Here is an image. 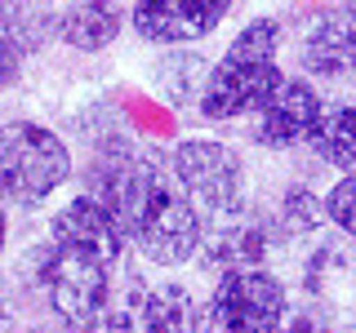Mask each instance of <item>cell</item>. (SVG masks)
<instances>
[{"label": "cell", "mask_w": 356, "mask_h": 333, "mask_svg": "<svg viewBox=\"0 0 356 333\" xmlns=\"http://www.w3.org/2000/svg\"><path fill=\"white\" fill-rule=\"evenodd\" d=\"M44 5H54V0H44Z\"/></svg>", "instance_id": "cell-20"}, {"label": "cell", "mask_w": 356, "mask_h": 333, "mask_svg": "<svg viewBox=\"0 0 356 333\" xmlns=\"http://www.w3.org/2000/svg\"><path fill=\"white\" fill-rule=\"evenodd\" d=\"M27 58H31V44H27V36H22L14 0H0V89H14L22 80Z\"/></svg>", "instance_id": "cell-14"}, {"label": "cell", "mask_w": 356, "mask_h": 333, "mask_svg": "<svg viewBox=\"0 0 356 333\" xmlns=\"http://www.w3.org/2000/svg\"><path fill=\"white\" fill-rule=\"evenodd\" d=\"M85 333H138V325H134V311L129 307H111L103 320H98L94 329H85Z\"/></svg>", "instance_id": "cell-17"}, {"label": "cell", "mask_w": 356, "mask_h": 333, "mask_svg": "<svg viewBox=\"0 0 356 333\" xmlns=\"http://www.w3.org/2000/svg\"><path fill=\"white\" fill-rule=\"evenodd\" d=\"M125 5L120 0H72L58 14V40L76 53H103L125 31Z\"/></svg>", "instance_id": "cell-11"}, {"label": "cell", "mask_w": 356, "mask_h": 333, "mask_svg": "<svg viewBox=\"0 0 356 333\" xmlns=\"http://www.w3.org/2000/svg\"><path fill=\"white\" fill-rule=\"evenodd\" d=\"M170 169L205 227L218 222H236L250 214V169H245L241 151L218 138H183L170 151Z\"/></svg>", "instance_id": "cell-5"}, {"label": "cell", "mask_w": 356, "mask_h": 333, "mask_svg": "<svg viewBox=\"0 0 356 333\" xmlns=\"http://www.w3.org/2000/svg\"><path fill=\"white\" fill-rule=\"evenodd\" d=\"M129 253L125 222L89 191L49 214L44 240L31 253V289L63 333H85L116 307V280Z\"/></svg>", "instance_id": "cell-1"}, {"label": "cell", "mask_w": 356, "mask_h": 333, "mask_svg": "<svg viewBox=\"0 0 356 333\" xmlns=\"http://www.w3.org/2000/svg\"><path fill=\"white\" fill-rule=\"evenodd\" d=\"M307 147L316 151L321 164H330L339 173H356V98L325 103V116H321Z\"/></svg>", "instance_id": "cell-13"}, {"label": "cell", "mask_w": 356, "mask_h": 333, "mask_svg": "<svg viewBox=\"0 0 356 333\" xmlns=\"http://www.w3.org/2000/svg\"><path fill=\"white\" fill-rule=\"evenodd\" d=\"M85 191L116 209V218L125 222L129 249L156 271H178L200 258L209 227L178 187L170 155L161 160V155L129 147L125 138H111L85 164Z\"/></svg>", "instance_id": "cell-2"}, {"label": "cell", "mask_w": 356, "mask_h": 333, "mask_svg": "<svg viewBox=\"0 0 356 333\" xmlns=\"http://www.w3.org/2000/svg\"><path fill=\"white\" fill-rule=\"evenodd\" d=\"M298 49H303L307 76H316V80H356V22L343 9L312 18Z\"/></svg>", "instance_id": "cell-10"}, {"label": "cell", "mask_w": 356, "mask_h": 333, "mask_svg": "<svg viewBox=\"0 0 356 333\" xmlns=\"http://www.w3.org/2000/svg\"><path fill=\"white\" fill-rule=\"evenodd\" d=\"M58 333H63V329H58Z\"/></svg>", "instance_id": "cell-21"}, {"label": "cell", "mask_w": 356, "mask_h": 333, "mask_svg": "<svg viewBox=\"0 0 356 333\" xmlns=\"http://www.w3.org/2000/svg\"><path fill=\"white\" fill-rule=\"evenodd\" d=\"M321 116H325V94L312 85V76H285L276 94L250 116V142L263 151L307 147Z\"/></svg>", "instance_id": "cell-7"}, {"label": "cell", "mask_w": 356, "mask_h": 333, "mask_svg": "<svg viewBox=\"0 0 356 333\" xmlns=\"http://www.w3.org/2000/svg\"><path fill=\"white\" fill-rule=\"evenodd\" d=\"M232 9H236V0H134L129 27L147 44L187 49V44L214 36Z\"/></svg>", "instance_id": "cell-8"}, {"label": "cell", "mask_w": 356, "mask_h": 333, "mask_svg": "<svg viewBox=\"0 0 356 333\" xmlns=\"http://www.w3.org/2000/svg\"><path fill=\"white\" fill-rule=\"evenodd\" d=\"M281 44H285V27L276 18H250L222 49V58L209 62L196 111L214 125L250 120L285 80Z\"/></svg>", "instance_id": "cell-3"}, {"label": "cell", "mask_w": 356, "mask_h": 333, "mask_svg": "<svg viewBox=\"0 0 356 333\" xmlns=\"http://www.w3.org/2000/svg\"><path fill=\"white\" fill-rule=\"evenodd\" d=\"M281 333H343L339 325H330L325 316H316V311H298V316H289Z\"/></svg>", "instance_id": "cell-16"}, {"label": "cell", "mask_w": 356, "mask_h": 333, "mask_svg": "<svg viewBox=\"0 0 356 333\" xmlns=\"http://www.w3.org/2000/svg\"><path fill=\"white\" fill-rule=\"evenodd\" d=\"M205 333H281L289 320V289L267 262L232 266L205 293Z\"/></svg>", "instance_id": "cell-6"}, {"label": "cell", "mask_w": 356, "mask_h": 333, "mask_svg": "<svg viewBox=\"0 0 356 333\" xmlns=\"http://www.w3.org/2000/svg\"><path fill=\"white\" fill-rule=\"evenodd\" d=\"M321 200H325V222L356 244V173H339L321 191Z\"/></svg>", "instance_id": "cell-15"}, {"label": "cell", "mask_w": 356, "mask_h": 333, "mask_svg": "<svg viewBox=\"0 0 356 333\" xmlns=\"http://www.w3.org/2000/svg\"><path fill=\"white\" fill-rule=\"evenodd\" d=\"M263 249H267V236L250 222V214H245V218H236V222H218V227H209L196 262L222 275V271H232V266H254V262H263Z\"/></svg>", "instance_id": "cell-12"}, {"label": "cell", "mask_w": 356, "mask_h": 333, "mask_svg": "<svg viewBox=\"0 0 356 333\" xmlns=\"http://www.w3.org/2000/svg\"><path fill=\"white\" fill-rule=\"evenodd\" d=\"M9 244V205H0V253H5Z\"/></svg>", "instance_id": "cell-18"}, {"label": "cell", "mask_w": 356, "mask_h": 333, "mask_svg": "<svg viewBox=\"0 0 356 333\" xmlns=\"http://www.w3.org/2000/svg\"><path fill=\"white\" fill-rule=\"evenodd\" d=\"M339 9H343V14H348V18L356 22V0H343V5H339Z\"/></svg>", "instance_id": "cell-19"}, {"label": "cell", "mask_w": 356, "mask_h": 333, "mask_svg": "<svg viewBox=\"0 0 356 333\" xmlns=\"http://www.w3.org/2000/svg\"><path fill=\"white\" fill-rule=\"evenodd\" d=\"M134 325L138 333H205V307L192 293V284L174 280V275H161V280H147L134 293Z\"/></svg>", "instance_id": "cell-9"}, {"label": "cell", "mask_w": 356, "mask_h": 333, "mask_svg": "<svg viewBox=\"0 0 356 333\" xmlns=\"http://www.w3.org/2000/svg\"><path fill=\"white\" fill-rule=\"evenodd\" d=\"M72 147L40 120H5L0 125V205L44 209L72 182Z\"/></svg>", "instance_id": "cell-4"}]
</instances>
